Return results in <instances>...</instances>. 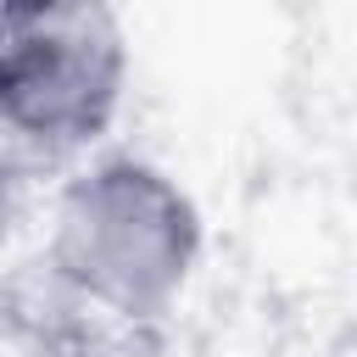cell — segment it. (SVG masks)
Returning <instances> with one entry per match:
<instances>
[{
    "instance_id": "6da1fadb",
    "label": "cell",
    "mask_w": 357,
    "mask_h": 357,
    "mask_svg": "<svg viewBox=\"0 0 357 357\" xmlns=\"http://www.w3.org/2000/svg\"><path fill=\"white\" fill-rule=\"evenodd\" d=\"M201 206L156 162L106 151L73 167L50 201L45 262L100 312L162 329L201 268Z\"/></svg>"
},
{
    "instance_id": "7a4b0ae2",
    "label": "cell",
    "mask_w": 357,
    "mask_h": 357,
    "mask_svg": "<svg viewBox=\"0 0 357 357\" xmlns=\"http://www.w3.org/2000/svg\"><path fill=\"white\" fill-rule=\"evenodd\" d=\"M128 33L100 0L0 6V134L28 162L100 145L123 112Z\"/></svg>"
},
{
    "instance_id": "3957f363",
    "label": "cell",
    "mask_w": 357,
    "mask_h": 357,
    "mask_svg": "<svg viewBox=\"0 0 357 357\" xmlns=\"http://www.w3.org/2000/svg\"><path fill=\"white\" fill-rule=\"evenodd\" d=\"M0 335L28 357H156L162 329H134L73 290L45 251L0 273Z\"/></svg>"
}]
</instances>
